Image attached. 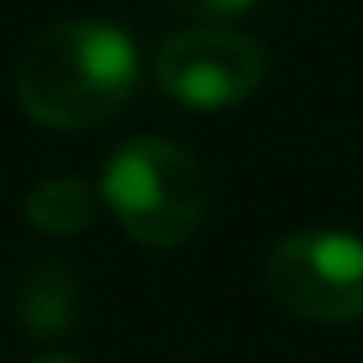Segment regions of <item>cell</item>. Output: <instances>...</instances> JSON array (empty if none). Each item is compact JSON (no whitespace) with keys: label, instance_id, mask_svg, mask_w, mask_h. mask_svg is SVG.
<instances>
[{"label":"cell","instance_id":"obj_4","mask_svg":"<svg viewBox=\"0 0 363 363\" xmlns=\"http://www.w3.org/2000/svg\"><path fill=\"white\" fill-rule=\"evenodd\" d=\"M154 77H158V90L171 94L175 103L197 111H218V107L244 103L261 86L265 56L240 30L193 26L162 43L154 60Z\"/></svg>","mask_w":363,"mask_h":363},{"label":"cell","instance_id":"obj_6","mask_svg":"<svg viewBox=\"0 0 363 363\" xmlns=\"http://www.w3.org/2000/svg\"><path fill=\"white\" fill-rule=\"evenodd\" d=\"M26 223L43 235H77L94 223V193L77 175H56L26 197Z\"/></svg>","mask_w":363,"mask_h":363},{"label":"cell","instance_id":"obj_2","mask_svg":"<svg viewBox=\"0 0 363 363\" xmlns=\"http://www.w3.org/2000/svg\"><path fill=\"white\" fill-rule=\"evenodd\" d=\"M103 201L145 248H179L206 218V171L175 141L133 137L103 167Z\"/></svg>","mask_w":363,"mask_h":363},{"label":"cell","instance_id":"obj_7","mask_svg":"<svg viewBox=\"0 0 363 363\" xmlns=\"http://www.w3.org/2000/svg\"><path fill=\"white\" fill-rule=\"evenodd\" d=\"M179 13H193V18H235L244 9H252L257 0H171Z\"/></svg>","mask_w":363,"mask_h":363},{"label":"cell","instance_id":"obj_1","mask_svg":"<svg viewBox=\"0 0 363 363\" xmlns=\"http://www.w3.org/2000/svg\"><path fill=\"white\" fill-rule=\"evenodd\" d=\"M13 90L43 128L103 124L137 90V43L111 22H56L22 48Z\"/></svg>","mask_w":363,"mask_h":363},{"label":"cell","instance_id":"obj_8","mask_svg":"<svg viewBox=\"0 0 363 363\" xmlns=\"http://www.w3.org/2000/svg\"><path fill=\"white\" fill-rule=\"evenodd\" d=\"M35 363H77V359L73 354H39Z\"/></svg>","mask_w":363,"mask_h":363},{"label":"cell","instance_id":"obj_5","mask_svg":"<svg viewBox=\"0 0 363 363\" xmlns=\"http://www.w3.org/2000/svg\"><path fill=\"white\" fill-rule=\"evenodd\" d=\"M18 316L35 337H52L73 329L77 320V286L69 265H39L26 274L18 295Z\"/></svg>","mask_w":363,"mask_h":363},{"label":"cell","instance_id":"obj_3","mask_svg":"<svg viewBox=\"0 0 363 363\" xmlns=\"http://www.w3.org/2000/svg\"><path fill=\"white\" fill-rule=\"evenodd\" d=\"M265 286L303 320L363 316V240L346 231H295L265 257Z\"/></svg>","mask_w":363,"mask_h":363}]
</instances>
